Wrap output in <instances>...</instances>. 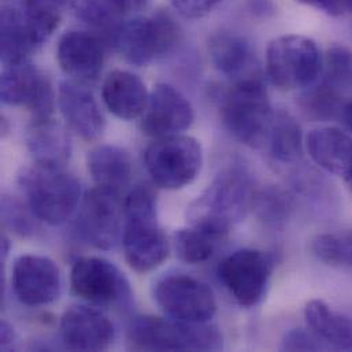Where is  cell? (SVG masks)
<instances>
[{"label": "cell", "mask_w": 352, "mask_h": 352, "mask_svg": "<svg viewBox=\"0 0 352 352\" xmlns=\"http://www.w3.org/2000/svg\"><path fill=\"white\" fill-rule=\"evenodd\" d=\"M59 12L6 6L0 16V55L3 65L29 60L55 32Z\"/></svg>", "instance_id": "cell-8"}, {"label": "cell", "mask_w": 352, "mask_h": 352, "mask_svg": "<svg viewBox=\"0 0 352 352\" xmlns=\"http://www.w3.org/2000/svg\"><path fill=\"white\" fill-rule=\"evenodd\" d=\"M18 182L33 214L48 225L63 223L80 204V181L65 168L34 164L22 170Z\"/></svg>", "instance_id": "cell-5"}, {"label": "cell", "mask_w": 352, "mask_h": 352, "mask_svg": "<svg viewBox=\"0 0 352 352\" xmlns=\"http://www.w3.org/2000/svg\"><path fill=\"white\" fill-rule=\"evenodd\" d=\"M0 336H1V349H7L14 342V331L7 322H1L0 327Z\"/></svg>", "instance_id": "cell-38"}, {"label": "cell", "mask_w": 352, "mask_h": 352, "mask_svg": "<svg viewBox=\"0 0 352 352\" xmlns=\"http://www.w3.org/2000/svg\"><path fill=\"white\" fill-rule=\"evenodd\" d=\"M60 272L54 261L41 255H22L11 270V287L16 299L29 307L55 302L60 294Z\"/></svg>", "instance_id": "cell-15"}, {"label": "cell", "mask_w": 352, "mask_h": 352, "mask_svg": "<svg viewBox=\"0 0 352 352\" xmlns=\"http://www.w3.org/2000/svg\"><path fill=\"white\" fill-rule=\"evenodd\" d=\"M133 1H135V6H136V7H140L146 0H133Z\"/></svg>", "instance_id": "cell-40"}, {"label": "cell", "mask_w": 352, "mask_h": 352, "mask_svg": "<svg viewBox=\"0 0 352 352\" xmlns=\"http://www.w3.org/2000/svg\"><path fill=\"white\" fill-rule=\"evenodd\" d=\"M58 106L69 129L85 142L98 140L106 126L103 113L85 84L66 80L58 88Z\"/></svg>", "instance_id": "cell-18"}, {"label": "cell", "mask_w": 352, "mask_h": 352, "mask_svg": "<svg viewBox=\"0 0 352 352\" xmlns=\"http://www.w3.org/2000/svg\"><path fill=\"white\" fill-rule=\"evenodd\" d=\"M218 104L222 124L236 140L252 148L266 144L274 113L262 77L230 82Z\"/></svg>", "instance_id": "cell-3"}, {"label": "cell", "mask_w": 352, "mask_h": 352, "mask_svg": "<svg viewBox=\"0 0 352 352\" xmlns=\"http://www.w3.org/2000/svg\"><path fill=\"white\" fill-rule=\"evenodd\" d=\"M25 142L36 164L65 168L70 160V135L52 118L33 120L26 131Z\"/></svg>", "instance_id": "cell-23"}, {"label": "cell", "mask_w": 352, "mask_h": 352, "mask_svg": "<svg viewBox=\"0 0 352 352\" xmlns=\"http://www.w3.org/2000/svg\"><path fill=\"white\" fill-rule=\"evenodd\" d=\"M347 182L350 184V186L352 188V173L350 175V176L347 177Z\"/></svg>", "instance_id": "cell-41"}, {"label": "cell", "mask_w": 352, "mask_h": 352, "mask_svg": "<svg viewBox=\"0 0 352 352\" xmlns=\"http://www.w3.org/2000/svg\"><path fill=\"white\" fill-rule=\"evenodd\" d=\"M343 99L340 91L321 81L317 85L311 84L305 88L298 99V106L306 118L317 122H328L342 118L347 103Z\"/></svg>", "instance_id": "cell-27"}, {"label": "cell", "mask_w": 352, "mask_h": 352, "mask_svg": "<svg viewBox=\"0 0 352 352\" xmlns=\"http://www.w3.org/2000/svg\"><path fill=\"white\" fill-rule=\"evenodd\" d=\"M88 172L96 186L121 193L129 185L133 164L131 155L117 146H98L88 153Z\"/></svg>", "instance_id": "cell-24"}, {"label": "cell", "mask_w": 352, "mask_h": 352, "mask_svg": "<svg viewBox=\"0 0 352 352\" xmlns=\"http://www.w3.org/2000/svg\"><path fill=\"white\" fill-rule=\"evenodd\" d=\"M102 98L111 114L120 120L132 121L144 114L150 92L138 74L128 70H114L103 82Z\"/></svg>", "instance_id": "cell-21"}, {"label": "cell", "mask_w": 352, "mask_h": 352, "mask_svg": "<svg viewBox=\"0 0 352 352\" xmlns=\"http://www.w3.org/2000/svg\"><path fill=\"white\" fill-rule=\"evenodd\" d=\"M342 118L344 120V122H346L347 128H349V129L352 132V99L346 103Z\"/></svg>", "instance_id": "cell-39"}, {"label": "cell", "mask_w": 352, "mask_h": 352, "mask_svg": "<svg viewBox=\"0 0 352 352\" xmlns=\"http://www.w3.org/2000/svg\"><path fill=\"white\" fill-rule=\"evenodd\" d=\"M120 193L100 186L82 197L77 228L80 236L99 250H111L122 237L124 210Z\"/></svg>", "instance_id": "cell-13"}, {"label": "cell", "mask_w": 352, "mask_h": 352, "mask_svg": "<svg viewBox=\"0 0 352 352\" xmlns=\"http://www.w3.org/2000/svg\"><path fill=\"white\" fill-rule=\"evenodd\" d=\"M136 7L133 0H77V15L87 23L106 29L111 33L120 23L121 18L131 8Z\"/></svg>", "instance_id": "cell-28"}, {"label": "cell", "mask_w": 352, "mask_h": 352, "mask_svg": "<svg viewBox=\"0 0 352 352\" xmlns=\"http://www.w3.org/2000/svg\"><path fill=\"white\" fill-rule=\"evenodd\" d=\"M281 350L284 351H325L328 346L310 329H291L285 333L281 342Z\"/></svg>", "instance_id": "cell-34"}, {"label": "cell", "mask_w": 352, "mask_h": 352, "mask_svg": "<svg viewBox=\"0 0 352 352\" xmlns=\"http://www.w3.org/2000/svg\"><path fill=\"white\" fill-rule=\"evenodd\" d=\"M223 0H170L177 12L189 19H197L208 15Z\"/></svg>", "instance_id": "cell-35"}, {"label": "cell", "mask_w": 352, "mask_h": 352, "mask_svg": "<svg viewBox=\"0 0 352 352\" xmlns=\"http://www.w3.org/2000/svg\"><path fill=\"white\" fill-rule=\"evenodd\" d=\"M60 338L72 351H104L114 339L111 321L99 310L89 306H72L60 318Z\"/></svg>", "instance_id": "cell-17"}, {"label": "cell", "mask_w": 352, "mask_h": 352, "mask_svg": "<svg viewBox=\"0 0 352 352\" xmlns=\"http://www.w3.org/2000/svg\"><path fill=\"white\" fill-rule=\"evenodd\" d=\"M154 296L164 313L177 321L208 322L217 313L211 288L189 276L165 277L157 284Z\"/></svg>", "instance_id": "cell-14"}, {"label": "cell", "mask_w": 352, "mask_h": 352, "mask_svg": "<svg viewBox=\"0 0 352 352\" xmlns=\"http://www.w3.org/2000/svg\"><path fill=\"white\" fill-rule=\"evenodd\" d=\"M195 121L190 102L169 84H157L142 116V131L151 138L161 139L181 135Z\"/></svg>", "instance_id": "cell-16"}, {"label": "cell", "mask_w": 352, "mask_h": 352, "mask_svg": "<svg viewBox=\"0 0 352 352\" xmlns=\"http://www.w3.org/2000/svg\"><path fill=\"white\" fill-rule=\"evenodd\" d=\"M0 98L7 106L23 107L33 120L51 118L55 107V92L51 80L29 60L3 65Z\"/></svg>", "instance_id": "cell-12"}, {"label": "cell", "mask_w": 352, "mask_h": 352, "mask_svg": "<svg viewBox=\"0 0 352 352\" xmlns=\"http://www.w3.org/2000/svg\"><path fill=\"white\" fill-rule=\"evenodd\" d=\"M311 8L322 11L331 16H342L352 10V0H298Z\"/></svg>", "instance_id": "cell-36"}, {"label": "cell", "mask_w": 352, "mask_h": 352, "mask_svg": "<svg viewBox=\"0 0 352 352\" xmlns=\"http://www.w3.org/2000/svg\"><path fill=\"white\" fill-rule=\"evenodd\" d=\"M219 241L222 240L192 225L189 228L179 229L175 233L177 256L188 265L207 262L215 252Z\"/></svg>", "instance_id": "cell-29"}, {"label": "cell", "mask_w": 352, "mask_h": 352, "mask_svg": "<svg viewBox=\"0 0 352 352\" xmlns=\"http://www.w3.org/2000/svg\"><path fill=\"white\" fill-rule=\"evenodd\" d=\"M1 221L6 228L19 236H30L36 232L37 217L29 204H23L15 197L3 196L1 199Z\"/></svg>", "instance_id": "cell-32"}, {"label": "cell", "mask_w": 352, "mask_h": 352, "mask_svg": "<svg viewBox=\"0 0 352 352\" xmlns=\"http://www.w3.org/2000/svg\"><path fill=\"white\" fill-rule=\"evenodd\" d=\"M322 80L344 94L352 88V50L344 45L331 47L322 58Z\"/></svg>", "instance_id": "cell-30"}, {"label": "cell", "mask_w": 352, "mask_h": 352, "mask_svg": "<svg viewBox=\"0 0 352 352\" xmlns=\"http://www.w3.org/2000/svg\"><path fill=\"white\" fill-rule=\"evenodd\" d=\"M69 0H22V4L29 8L59 12L67 4Z\"/></svg>", "instance_id": "cell-37"}, {"label": "cell", "mask_w": 352, "mask_h": 352, "mask_svg": "<svg viewBox=\"0 0 352 352\" xmlns=\"http://www.w3.org/2000/svg\"><path fill=\"white\" fill-rule=\"evenodd\" d=\"M310 158L325 172L333 176L352 173V138L338 128L313 129L306 138Z\"/></svg>", "instance_id": "cell-22"}, {"label": "cell", "mask_w": 352, "mask_h": 352, "mask_svg": "<svg viewBox=\"0 0 352 352\" xmlns=\"http://www.w3.org/2000/svg\"><path fill=\"white\" fill-rule=\"evenodd\" d=\"M273 258L259 250L243 248L228 255L218 266V277L243 307L259 305L273 273Z\"/></svg>", "instance_id": "cell-11"}, {"label": "cell", "mask_w": 352, "mask_h": 352, "mask_svg": "<svg viewBox=\"0 0 352 352\" xmlns=\"http://www.w3.org/2000/svg\"><path fill=\"white\" fill-rule=\"evenodd\" d=\"M313 254L321 262L336 267H352V236L324 233L311 244Z\"/></svg>", "instance_id": "cell-31"}, {"label": "cell", "mask_w": 352, "mask_h": 352, "mask_svg": "<svg viewBox=\"0 0 352 352\" xmlns=\"http://www.w3.org/2000/svg\"><path fill=\"white\" fill-rule=\"evenodd\" d=\"M254 207L258 208L259 217L272 225L283 223L291 212V197L277 188H269L256 196Z\"/></svg>", "instance_id": "cell-33"}, {"label": "cell", "mask_w": 352, "mask_h": 352, "mask_svg": "<svg viewBox=\"0 0 352 352\" xmlns=\"http://www.w3.org/2000/svg\"><path fill=\"white\" fill-rule=\"evenodd\" d=\"M208 54L212 66L230 82L262 77L251 44L234 33H218L211 37Z\"/></svg>", "instance_id": "cell-20"}, {"label": "cell", "mask_w": 352, "mask_h": 352, "mask_svg": "<svg viewBox=\"0 0 352 352\" xmlns=\"http://www.w3.org/2000/svg\"><path fill=\"white\" fill-rule=\"evenodd\" d=\"M157 207V193L146 184L133 186L124 203V254L138 273L155 270L169 256V241L158 223Z\"/></svg>", "instance_id": "cell-2"}, {"label": "cell", "mask_w": 352, "mask_h": 352, "mask_svg": "<svg viewBox=\"0 0 352 352\" xmlns=\"http://www.w3.org/2000/svg\"><path fill=\"white\" fill-rule=\"evenodd\" d=\"M148 175L164 189H181L192 184L203 165L200 143L185 135L157 139L144 155Z\"/></svg>", "instance_id": "cell-9"}, {"label": "cell", "mask_w": 352, "mask_h": 352, "mask_svg": "<svg viewBox=\"0 0 352 352\" xmlns=\"http://www.w3.org/2000/svg\"><path fill=\"white\" fill-rule=\"evenodd\" d=\"M70 284L76 296L98 307H126L132 299L125 274L113 262L98 256L77 259Z\"/></svg>", "instance_id": "cell-10"}, {"label": "cell", "mask_w": 352, "mask_h": 352, "mask_svg": "<svg viewBox=\"0 0 352 352\" xmlns=\"http://www.w3.org/2000/svg\"><path fill=\"white\" fill-rule=\"evenodd\" d=\"M128 340L138 351H218L223 347L219 329L208 322H184L155 316L135 317Z\"/></svg>", "instance_id": "cell-4"}, {"label": "cell", "mask_w": 352, "mask_h": 352, "mask_svg": "<svg viewBox=\"0 0 352 352\" xmlns=\"http://www.w3.org/2000/svg\"><path fill=\"white\" fill-rule=\"evenodd\" d=\"M114 48L132 65L147 66L170 54L179 40L176 21L165 12L121 22L110 33Z\"/></svg>", "instance_id": "cell-7"}, {"label": "cell", "mask_w": 352, "mask_h": 352, "mask_svg": "<svg viewBox=\"0 0 352 352\" xmlns=\"http://www.w3.org/2000/svg\"><path fill=\"white\" fill-rule=\"evenodd\" d=\"M305 318L328 349L352 351V317L333 311L322 300H311L305 309Z\"/></svg>", "instance_id": "cell-25"}, {"label": "cell", "mask_w": 352, "mask_h": 352, "mask_svg": "<svg viewBox=\"0 0 352 352\" xmlns=\"http://www.w3.org/2000/svg\"><path fill=\"white\" fill-rule=\"evenodd\" d=\"M56 59L73 81L87 85L96 81L102 73L104 47L100 38L89 32L70 30L58 43Z\"/></svg>", "instance_id": "cell-19"}, {"label": "cell", "mask_w": 352, "mask_h": 352, "mask_svg": "<svg viewBox=\"0 0 352 352\" xmlns=\"http://www.w3.org/2000/svg\"><path fill=\"white\" fill-rule=\"evenodd\" d=\"M255 199L251 175L241 166L226 168L190 203L189 223L223 240L247 217Z\"/></svg>", "instance_id": "cell-1"}, {"label": "cell", "mask_w": 352, "mask_h": 352, "mask_svg": "<svg viewBox=\"0 0 352 352\" xmlns=\"http://www.w3.org/2000/svg\"><path fill=\"white\" fill-rule=\"evenodd\" d=\"M321 70L322 55L310 37L285 34L270 41L266 51V74L276 88H307L320 78Z\"/></svg>", "instance_id": "cell-6"}, {"label": "cell", "mask_w": 352, "mask_h": 352, "mask_svg": "<svg viewBox=\"0 0 352 352\" xmlns=\"http://www.w3.org/2000/svg\"><path fill=\"white\" fill-rule=\"evenodd\" d=\"M270 155L280 164H295L303 154V133L298 121L288 113H274L266 139Z\"/></svg>", "instance_id": "cell-26"}]
</instances>
